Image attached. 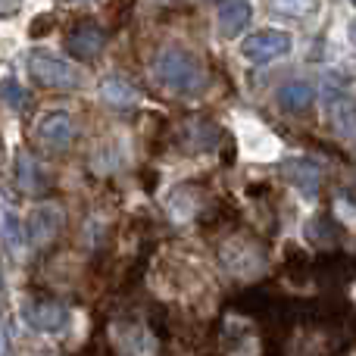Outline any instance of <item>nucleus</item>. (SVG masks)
Returning <instances> with one entry per match:
<instances>
[{
	"label": "nucleus",
	"instance_id": "412c9836",
	"mask_svg": "<svg viewBox=\"0 0 356 356\" xmlns=\"http://www.w3.org/2000/svg\"><path fill=\"white\" fill-rule=\"evenodd\" d=\"M0 356H10V341H6V332H3V322H0Z\"/></svg>",
	"mask_w": 356,
	"mask_h": 356
},
{
	"label": "nucleus",
	"instance_id": "20e7f679",
	"mask_svg": "<svg viewBox=\"0 0 356 356\" xmlns=\"http://www.w3.org/2000/svg\"><path fill=\"white\" fill-rule=\"evenodd\" d=\"M63 228H66V213L56 203H38L25 219V244L35 250H47L60 241Z\"/></svg>",
	"mask_w": 356,
	"mask_h": 356
},
{
	"label": "nucleus",
	"instance_id": "ddd939ff",
	"mask_svg": "<svg viewBox=\"0 0 356 356\" xmlns=\"http://www.w3.org/2000/svg\"><path fill=\"white\" fill-rule=\"evenodd\" d=\"M275 100L284 113H307L309 106L316 104V85L307 79L284 81V85L275 91Z\"/></svg>",
	"mask_w": 356,
	"mask_h": 356
},
{
	"label": "nucleus",
	"instance_id": "a211bd4d",
	"mask_svg": "<svg viewBox=\"0 0 356 356\" xmlns=\"http://www.w3.org/2000/svg\"><path fill=\"white\" fill-rule=\"evenodd\" d=\"M0 97H3V104L13 106V110H22V106H25V91L19 88L16 79H3V81H0Z\"/></svg>",
	"mask_w": 356,
	"mask_h": 356
},
{
	"label": "nucleus",
	"instance_id": "7ed1b4c3",
	"mask_svg": "<svg viewBox=\"0 0 356 356\" xmlns=\"http://www.w3.org/2000/svg\"><path fill=\"white\" fill-rule=\"evenodd\" d=\"M29 75L38 88L44 91H63L72 94L81 88V75L75 66H69L66 60H60L50 50H31L29 54Z\"/></svg>",
	"mask_w": 356,
	"mask_h": 356
},
{
	"label": "nucleus",
	"instance_id": "4468645a",
	"mask_svg": "<svg viewBox=\"0 0 356 356\" xmlns=\"http://www.w3.org/2000/svg\"><path fill=\"white\" fill-rule=\"evenodd\" d=\"M16 188L22 194L35 197V194H47L50 191V175L38 166V160H31L29 154H16Z\"/></svg>",
	"mask_w": 356,
	"mask_h": 356
},
{
	"label": "nucleus",
	"instance_id": "6ab92c4d",
	"mask_svg": "<svg viewBox=\"0 0 356 356\" xmlns=\"http://www.w3.org/2000/svg\"><path fill=\"white\" fill-rule=\"evenodd\" d=\"M272 3H275V10L284 13V16L300 19V16H307V13H313L319 0H272Z\"/></svg>",
	"mask_w": 356,
	"mask_h": 356
},
{
	"label": "nucleus",
	"instance_id": "f8f14e48",
	"mask_svg": "<svg viewBox=\"0 0 356 356\" xmlns=\"http://www.w3.org/2000/svg\"><path fill=\"white\" fill-rule=\"evenodd\" d=\"M284 178H288L297 191H303L307 197H316L322 188V166L307 160V156H294V160L284 163Z\"/></svg>",
	"mask_w": 356,
	"mask_h": 356
},
{
	"label": "nucleus",
	"instance_id": "5701e85b",
	"mask_svg": "<svg viewBox=\"0 0 356 356\" xmlns=\"http://www.w3.org/2000/svg\"><path fill=\"white\" fill-rule=\"evenodd\" d=\"M69 3H85V0H69Z\"/></svg>",
	"mask_w": 356,
	"mask_h": 356
},
{
	"label": "nucleus",
	"instance_id": "6e6552de",
	"mask_svg": "<svg viewBox=\"0 0 356 356\" xmlns=\"http://www.w3.org/2000/svg\"><path fill=\"white\" fill-rule=\"evenodd\" d=\"M106 47V31L97 22H79L66 31V54L79 63H94Z\"/></svg>",
	"mask_w": 356,
	"mask_h": 356
},
{
	"label": "nucleus",
	"instance_id": "b1692460",
	"mask_svg": "<svg viewBox=\"0 0 356 356\" xmlns=\"http://www.w3.org/2000/svg\"><path fill=\"white\" fill-rule=\"evenodd\" d=\"M0 160H3V147H0Z\"/></svg>",
	"mask_w": 356,
	"mask_h": 356
},
{
	"label": "nucleus",
	"instance_id": "393cba45",
	"mask_svg": "<svg viewBox=\"0 0 356 356\" xmlns=\"http://www.w3.org/2000/svg\"><path fill=\"white\" fill-rule=\"evenodd\" d=\"M353 3H356V0H353Z\"/></svg>",
	"mask_w": 356,
	"mask_h": 356
},
{
	"label": "nucleus",
	"instance_id": "2eb2a0df",
	"mask_svg": "<svg viewBox=\"0 0 356 356\" xmlns=\"http://www.w3.org/2000/svg\"><path fill=\"white\" fill-rule=\"evenodd\" d=\"M100 97H104V104L116 106V110H131L138 104V88L122 75H110V79L100 81Z\"/></svg>",
	"mask_w": 356,
	"mask_h": 356
},
{
	"label": "nucleus",
	"instance_id": "f3484780",
	"mask_svg": "<svg viewBox=\"0 0 356 356\" xmlns=\"http://www.w3.org/2000/svg\"><path fill=\"white\" fill-rule=\"evenodd\" d=\"M169 213L175 219H191L197 213V194H191V188H175L169 197Z\"/></svg>",
	"mask_w": 356,
	"mask_h": 356
},
{
	"label": "nucleus",
	"instance_id": "39448f33",
	"mask_svg": "<svg viewBox=\"0 0 356 356\" xmlns=\"http://www.w3.org/2000/svg\"><path fill=\"white\" fill-rule=\"evenodd\" d=\"M22 319L31 332L60 334L69 328V307L60 303L56 297L31 294V297H25V303H22Z\"/></svg>",
	"mask_w": 356,
	"mask_h": 356
},
{
	"label": "nucleus",
	"instance_id": "9b49d317",
	"mask_svg": "<svg viewBox=\"0 0 356 356\" xmlns=\"http://www.w3.org/2000/svg\"><path fill=\"white\" fill-rule=\"evenodd\" d=\"M219 125L207 122V119H191V122H184L181 129V147L191 150V154H207V150H216L219 147Z\"/></svg>",
	"mask_w": 356,
	"mask_h": 356
},
{
	"label": "nucleus",
	"instance_id": "1a4fd4ad",
	"mask_svg": "<svg viewBox=\"0 0 356 356\" xmlns=\"http://www.w3.org/2000/svg\"><path fill=\"white\" fill-rule=\"evenodd\" d=\"M219 259H222V266H225L232 275H244V278L257 275V272L266 266L263 250H259L253 241H234V238L219 250Z\"/></svg>",
	"mask_w": 356,
	"mask_h": 356
},
{
	"label": "nucleus",
	"instance_id": "aec40b11",
	"mask_svg": "<svg viewBox=\"0 0 356 356\" xmlns=\"http://www.w3.org/2000/svg\"><path fill=\"white\" fill-rule=\"evenodd\" d=\"M19 10H22V0H0V22H3V19H13Z\"/></svg>",
	"mask_w": 356,
	"mask_h": 356
},
{
	"label": "nucleus",
	"instance_id": "4be33fe9",
	"mask_svg": "<svg viewBox=\"0 0 356 356\" xmlns=\"http://www.w3.org/2000/svg\"><path fill=\"white\" fill-rule=\"evenodd\" d=\"M350 41H353V44H356V22H353V25H350Z\"/></svg>",
	"mask_w": 356,
	"mask_h": 356
},
{
	"label": "nucleus",
	"instance_id": "9d476101",
	"mask_svg": "<svg viewBox=\"0 0 356 356\" xmlns=\"http://www.w3.org/2000/svg\"><path fill=\"white\" fill-rule=\"evenodd\" d=\"M253 16L250 0H219V13H216V25H219L222 38H238L247 29Z\"/></svg>",
	"mask_w": 356,
	"mask_h": 356
},
{
	"label": "nucleus",
	"instance_id": "dca6fc26",
	"mask_svg": "<svg viewBox=\"0 0 356 356\" xmlns=\"http://www.w3.org/2000/svg\"><path fill=\"white\" fill-rule=\"evenodd\" d=\"M0 238H3V244L10 247V250H19V247L25 244V222L19 219L10 207L0 209Z\"/></svg>",
	"mask_w": 356,
	"mask_h": 356
},
{
	"label": "nucleus",
	"instance_id": "f257e3e1",
	"mask_svg": "<svg viewBox=\"0 0 356 356\" xmlns=\"http://www.w3.org/2000/svg\"><path fill=\"white\" fill-rule=\"evenodd\" d=\"M154 79L160 88L172 94H203L209 85V75H207V66L197 60L191 50L184 47H163L154 60Z\"/></svg>",
	"mask_w": 356,
	"mask_h": 356
},
{
	"label": "nucleus",
	"instance_id": "f03ea898",
	"mask_svg": "<svg viewBox=\"0 0 356 356\" xmlns=\"http://www.w3.org/2000/svg\"><path fill=\"white\" fill-rule=\"evenodd\" d=\"M113 356H160V338L135 316H116L106 328Z\"/></svg>",
	"mask_w": 356,
	"mask_h": 356
},
{
	"label": "nucleus",
	"instance_id": "423d86ee",
	"mask_svg": "<svg viewBox=\"0 0 356 356\" xmlns=\"http://www.w3.org/2000/svg\"><path fill=\"white\" fill-rule=\"evenodd\" d=\"M291 54V35L282 29H259L253 35H247L241 41V56L257 66H266V63H275L282 56Z\"/></svg>",
	"mask_w": 356,
	"mask_h": 356
},
{
	"label": "nucleus",
	"instance_id": "0eeeda50",
	"mask_svg": "<svg viewBox=\"0 0 356 356\" xmlns=\"http://www.w3.org/2000/svg\"><path fill=\"white\" fill-rule=\"evenodd\" d=\"M35 138L44 150L50 154H63V150L72 147L75 141V122H72V113L69 110H50L38 119L35 125Z\"/></svg>",
	"mask_w": 356,
	"mask_h": 356
}]
</instances>
